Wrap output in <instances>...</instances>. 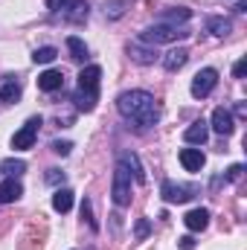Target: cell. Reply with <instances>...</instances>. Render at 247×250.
<instances>
[{"label":"cell","mask_w":247,"mask_h":250,"mask_svg":"<svg viewBox=\"0 0 247 250\" xmlns=\"http://www.w3.org/2000/svg\"><path fill=\"white\" fill-rule=\"evenodd\" d=\"M117 111H120L123 120L140 125V128H151L160 120V105L148 90H125V93H120Z\"/></svg>","instance_id":"1"},{"label":"cell","mask_w":247,"mask_h":250,"mask_svg":"<svg viewBox=\"0 0 247 250\" xmlns=\"http://www.w3.org/2000/svg\"><path fill=\"white\" fill-rule=\"evenodd\" d=\"M99 79H102V67L96 64H87L82 73H79V87L73 93V102H76V111H84L90 114L99 102Z\"/></svg>","instance_id":"2"},{"label":"cell","mask_w":247,"mask_h":250,"mask_svg":"<svg viewBox=\"0 0 247 250\" xmlns=\"http://www.w3.org/2000/svg\"><path fill=\"white\" fill-rule=\"evenodd\" d=\"M186 35H189V32H186L184 26H172V23H154V26L143 29L137 41L157 47V44H175V41H181V38H186Z\"/></svg>","instance_id":"3"},{"label":"cell","mask_w":247,"mask_h":250,"mask_svg":"<svg viewBox=\"0 0 247 250\" xmlns=\"http://www.w3.org/2000/svg\"><path fill=\"white\" fill-rule=\"evenodd\" d=\"M215 84H218V70L204 67V70H198L195 79H192V96H195V99H206V96L215 90Z\"/></svg>","instance_id":"4"},{"label":"cell","mask_w":247,"mask_h":250,"mask_svg":"<svg viewBox=\"0 0 247 250\" xmlns=\"http://www.w3.org/2000/svg\"><path fill=\"white\" fill-rule=\"evenodd\" d=\"M111 195H114V204H117V207H128V204H131V175L125 172L120 163H117V169H114Z\"/></svg>","instance_id":"5"},{"label":"cell","mask_w":247,"mask_h":250,"mask_svg":"<svg viewBox=\"0 0 247 250\" xmlns=\"http://www.w3.org/2000/svg\"><path fill=\"white\" fill-rule=\"evenodd\" d=\"M41 117H29L26 125L12 137V148H18V151H26V148H32L35 146V140H38V128H41Z\"/></svg>","instance_id":"6"},{"label":"cell","mask_w":247,"mask_h":250,"mask_svg":"<svg viewBox=\"0 0 247 250\" xmlns=\"http://www.w3.org/2000/svg\"><path fill=\"white\" fill-rule=\"evenodd\" d=\"M56 21H67V23H84L87 15H90V6L87 0H67L59 12H53Z\"/></svg>","instance_id":"7"},{"label":"cell","mask_w":247,"mask_h":250,"mask_svg":"<svg viewBox=\"0 0 247 250\" xmlns=\"http://www.w3.org/2000/svg\"><path fill=\"white\" fill-rule=\"evenodd\" d=\"M195 187H184V184H175V181H163L160 184V195L166 204H186L192 198Z\"/></svg>","instance_id":"8"},{"label":"cell","mask_w":247,"mask_h":250,"mask_svg":"<svg viewBox=\"0 0 247 250\" xmlns=\"http://www.w3.org/2000/svg\"><path fill=\"white\" fill-rule=\"evenodd\" d=\"M128 56H131V62H137V64H154L160 59L157 56V47L143 44V41H131L128 44Z\"/></svg>","instance_id":"9"},{"label":"cell","mask_w":247,"mask_h":250,"mask_svg":"<svg viewBox=\"0 0 247 250\" xmlns=\"http://www.w3.org/2000/svg\"><path fill=\"white\" fill-rule=\"evenodd\" d=\"M21 93H23V84H21V79H18V76H12V73H9V76H3V79H0V99H3V102H9V105H12V102H18V99H21Z\"/></svg>","instance_id":"10"},{"label":"cell","mask_w":247,"mask_h":250,"mask_svg":"<svg viewBox=\"0 0 247 250\" xmlns=\"http://www.w3.org/2000/svg\"><path fill=\"white\" fill-rule=\"evenodd\" d=\"M212 128H215V134L230 137V134L236 131V120H233V114H230L227 108H215V111H212Z\"/></svg>","instance_id":"11"},{"label":"cell","mask_w":247,"mask_h":250,"mask_svg":"<svg viewBox=\"0 0 247 250\" xmlns=\"http://www.w3.org/2000/svg\"><path fill=\"white\" fill-rule=\"evenodd\" d=\"M184 224H186V230H192V233L206 230V224H209V209H204V207L189 209V212L184 215Z\"/></svg>","instance_id":"12"},{"label":"cell","mask_w":247,"mask_h":250,"mask_svg":"<svg viewBox=\"0 0 247 250\" xmlns=\"http://www.w3.org/2000/svg\"><path fill=\"white\" fill-rule=\"evenodd\" d=\"M184 140L192 143V146H204V143L209 140V123H206V120H195V123L184 131Z\"/></svg>","instance_id":"13"},{"label":"cell","mask_w":247,"mask_h":250,"mask_svg":"<svg viewBox=\"0 0 247 250\" xmlns=\"http://www.w3.org/2000/svg\"><path fill=\"white\" fill-rule=\"evenodd\" d=\"M38 87H41L44 93H56V90H62L64 87V73L62 70H44V73L38 76Z\"/></svg>","instance_id":"14"},{"label":"cell","mask_w":247,"mask_h":250,"mask_svg":"<svg viewBox=\"0 0 247 250\" xmlns=\"http://www.w3.org/2000/svg\"><path fill=\"white\" fill-rule=\"evenodd\" d=\"M120 166H123L128 175H134V181H137V184H145V169L140 166L137 154H131V151H123V154H120Z\"/></svg>","instance_id":"15"},{"label":"cell","mask_w":247,"mask_h":250,"mask_svg":"<svg viewBox=\"0 0 247 250\" xmlns=\"http://www.w3.org/2000/svg\"><path fill=\"white\" fill-rule=\"evenodd\" d=\"M181 163H184L186 172H201L204 163H206V157H204L201 148H181Z\"/></svg>","instance_id":"16"},{"label":"cell","mask_w":247,"mask_h":250,"mask_svg":"<svg viewBox=\"0 0 247 250\" xmlns=\"http://www.w3.org/2000/svg\"><path fill=\"white\" fill-rule=\"evenodd\" d=\"M21 195H23L21 181H18V178H6V181L0 184V207H3V204H15Z\"/></svg>","instance_id":"17"},{"label":"cell","mask_w":247,"mask_h":250,"mask_svg":"<svg viewBox=\"0 0 247 250\" xmlns=\"http://www.w3.org/2000/svg\"><path fill=\"white\" fill-rule=\"evenodd\" d=\"M186 62H189V50H186V47H175V50H169V53L163 56V67H166L169 73H178Z\"/></svg>","instance_id":"18"},{"label":"cell","mask_w":247,"mask_h":250,"mask_svg":"<svg viewBox=\"0 0 247 250\" xmlns=\"http://www.w3.org/2000/svg\"><path fill=\"white\" fill-rule=\"evenodd\" d=\"M230 29H233V23H230V18H206V32H212L215 38H227L230 35Z\"/></svg>","instance_id":"19"},{"label":"cell","mask_w":247,"mask_h":250,"mask_svg":"<svg viewBox=\"0 0 247 250\" xmlns=\"http://www.w3.org/2000/svg\"><path fill=\"white\" fill-rule=\"evenodd\" d=\"M67 50H70V59H73V62H87V44H84L82 38L70 35V38H67Z\"/></svg>","instance_id":"20"},{"label":"cell","mask_w":247,"mask_h":250,"mask_svg":"<svg viewBox=\"0 0 247 250\" xmlns=\"http://www.w3.org/2000/svg\"><path fill=\"white\" fill-rule=\"evenodd\" d=\"M0 172H3L6 178H21V175L26 172V163H23V160H15V157H6V160L0 163Z\"/></svg>","instance_id":"21"},{"label":"cell","mask_w":247,"mask_h":250,"mask_svg":"<svg viewBox=\"0 0 247 250\" xmlns=\"http://www.w3.org/2000/svg\"><path fill=\"white\" fill-rule=\"evenodd\" d=\"M70 207H73V192H70V189H56V195H53V209H56V212H70Z\"/></svg>","instance_id":"22"},{"label":"cell","mask_w":247,"mask_h":250,"mask_svg":"<svg viewBox=\"0 0 247 250\" xmlns=\"http://www.w3.org/2000/svg\"><path fill=\"white\" fill-rule=\"evenodd\" d=\"M189 18H192V9H186V6H178V9H172V12H166L160 23H172V26H178V23H186Z\"/></svg>","instance_id":"23"},{"label":"cell","mask_w":247,"mask_h":250,"mask_svg":"<svg viewBox=\"0 0 247 250\" xmlns=\"http://www.w3.org/2000/svg\"><path fill=\"white\" fill-rule=\"evenodd\" d=\"M102 12H105V18H111V21H120L125 15V0H105Z\"/></svg>","instance_id":"24"},{"label":"cell","mask_w":247,"mask_h":250,"mask_svg":"<svg viewBox=\"0 0 247 250\" xmlns=\"http://www.w3.org/2000/svg\"><path fill=\"white\" fill-rule=\"evenodd\" d=\"M59 59V50L56 47H38L35 53H32V62L35 64H53Z\"/></svg>","instance_id":"25"},{"label":"cell","mask_w":247,"mask_h":250,"mask_svg":"<svg viewBox=\"0 0 247 250\" xmlns=\"http://www.w3.org/2000/svg\"><path fill=\"white\" fill-rule=\"evenodd\" d=\"M82 218H87L90 230H99V224H96V218H93V209H90V201H87V198L82 201Z\"/></svg>","instance_id":"26"},{"label":"cell","mask_w":247,"mask_h":250,"mask_svg":"<svg viewBox=\"0 0 247 250\" xmlns=\"http://www.w3.org/2000/svg\"><path fill=\"white\" fill-rule=\"evenodd\" d=\"M148 233H151V221H148V218H140V221H137V227H134V236L143 242Z\"/></svg>","instance_id":"27"},{"label":"cell","mask_w":247,"mask_h":250,"mask_svg":"<svg viewBox=\"0 0 247 250\" xmlns=\"http://www.w3.org/2000/svg\"><path fill=\"white\" fill-rule=\"evenodd\" d=\"M242 172H245V166H242V163H236V166H230V169H227V175H224V181H230V184H236V181L242 178Z\"/></svg>","instance_id":"28"},{"label":"cell","mask_w":247,"mask_h":250,"mask_svg":"<svg viewBox=\"0 0 247 250\" xmlns=\"http://www.w3.org/2000/svg\"><path fill=\"white\" fill-rule=\"evenodd\" d=\"M70 148H73V143H70V140H56V143H53V151H56V154H62V157L70 154Z\"/></svg>","instance_id":"29"},{"label":"cell","mask_w":247,"mask_h":250,"mask_svg":"<svg viewBox=\"0 0 247 250\" xmlns=\"http://www.w3.org/2000/svg\"><path fill=\"white\" fill-rule=\"evenodd\" d=\"M47 184H50V187L64 184V172H59V169H47Z\"/></svg>","instance_id":"30"},{"label":"cell","mask_w":247,"mask_h":250,"mask_svg":"<svg viewBox=\"0 0 247 250\" xmlns=\"http://www.w3.org/2000/svg\"><path fill=\"white\" fill-rule=\"evenodd\" d=\"M245 70H247V59H239L236 67H233V76H236V79H245Z\"/></svg>","instance_id":"31"},{"label":"cell","mask_w":247,"mask_h":250,"mask_svg":"<svg viewBox=\"0 0 247 250\" xmlns=\"http://www.w3.org/2000/svg\"><path fill=\"white\" fill-rule=\"evenodd\" d=\"M178 245H181V250H195V239L184 236V239H178Z\"/></svg>","instance_id":"32"},{"label":"cell","mask_w":247,"mask_h":250,"mask_svg":"<svg viewBox=\"0 0 247 250\" xmlns=\"http://www.w3.org/2000/svg\"><path fill=\"white\" fill-rule=\"evenodd\" d=\"M64 3H67V0H47V9H50V12H59Z\"/></svg>","instance_id":"33"},{"label":"cell","mask_w":247,"mask_h":250,"mask_svg":"<svg viewBox=\"0 0 247 250\" xmlns=\"http://www.w3.org/2000/svg\"><path fill=\"white\" fill-rule=\"evenodd\" d=\"M236 117H242V120L247 117V105H245V102H239V105H236Z\"/></svg>","instance_id":"34"},{"label":"cell","mask_w":247,"mask_h":250,"mask_svg":"<svg viewBox=\"0 0 247 250\" xmlns=\"http://www.w3.org/2000/svg\"><path fill=\"white\" fill-rule=\"evenodd\" d=\"M236 12H247V0H239L236 3Z\"/></svg>","instance_id":"35"}]
</instances>
